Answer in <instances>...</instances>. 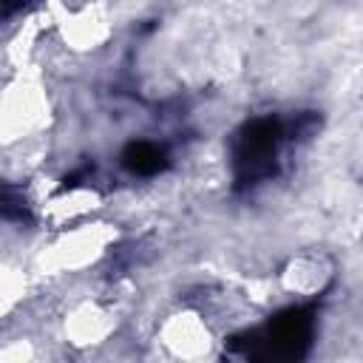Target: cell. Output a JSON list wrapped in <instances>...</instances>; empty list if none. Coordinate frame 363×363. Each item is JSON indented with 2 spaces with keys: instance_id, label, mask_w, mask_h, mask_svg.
Returning <instances> with one entry per match:
<instances>
[{
  "instance_id": "1",
  "label": "cell",
  "mask_w": 363,
  "mask_h": 363,
  "mask_svg": "<svg viewBox=\"0 0 363 363\" xmlns=\"http://www.w3.org/2000/svg\"><path fill=\"white\" fill-rule=\"evenodd\" d=\"M116 238V230L108 224H71L65 227V233L48 247V252H43V261L48 267H54L57 272H77L88 264H94L96 258H102L108 252V244Z\"/></svg>"
},
{
  "instance_id": "2",
  "label": "cell",
  "mask_w": 363,
  "mask_h": 363,
  "mask_svg": "<svg viewBox=\"0 0 363 363\" xmlns=\"http://www.w3.org/2000/svg\"><path fill=\"white\" fill-rule=\"evenodd\" d=\"M337 275V264L326 250L309 247L286 258L278 272L281 289L292 298H318L323 295Z\"/></svg>"
},
{
  "instance_id": "3",
  "label": "cell",
  "mask_w": 363,
  "mask_h": 363,
  "mask_svg": "<svg viewBox=\"0 0 363 363\" xmlns=\"http://www.w3.org/2000/svg\"><path fill=\"white\" fill-rule=\"evenodd\" d=\"M162 340L176 357H207L213 346V326L199 309H184L162 323Z\"/></svg>"
},
{
  "instance_id": "4",
  "label": "cell",
  "mask_w": 363,
  "mask_h": 363,
  "mask_svg": "<svg viewBox=\"0 0 363 363\" xmlns=\"http://www.w3.org/2000/svg\"><path fill=\"white\" fill-rule=\"evenodd\" d=\"M111 329H113L111 312H108L105 306H99V303H91V301L74 306V309L68 312V318H65V332H68L71 340L79 343V346L105 340V337L111 335Z\"/></svg>"
},
{
  "instance_id": "5",
  "label": "cell",
  "mask_w": 363,
  "mask_h": 363,
  "mask_svg": "<svg viewBox=\"0 0 363 363\" xmlns=\"http://www.w3.org/2000/svg\"><path fill=\"white\" fill-rule=\"evenodd\" d=\"M167 162V153L162 145L156 142H147V139H136L125 147L122 153V164L130 170V173H139V176H153L164 167Z\"/></svg>"
},
{
  "instance_id": "6",
  "label": "cell",
  "mask_w": 363,
  "mask_h": 363,
  "mask_svg": "<svg viewBox=\"0 0 363 363\" xmlns=\"http://www.w3.org/2000/svg\"><path fill=\"white\" fill-rule=\"evenodd\" d=\"M23 292H26L23 272L9 264H0V315H9L17 306V301L23 298Z\"/></svg>"
},
{
  "instance_id": "7",
  "label": "cell",
  "mask_w": 363,
  "mask_h": 363,
  "mask_svg": "<svg viewBox=\"0 0 363 363\" xmlns=\"http://www.w3.org/2000/svg\"><path fill=\"white\" fill-rule=\"evenodd\" d=\"M26 0H0V11H20Z\"/></svg>"
}]
</instances>
